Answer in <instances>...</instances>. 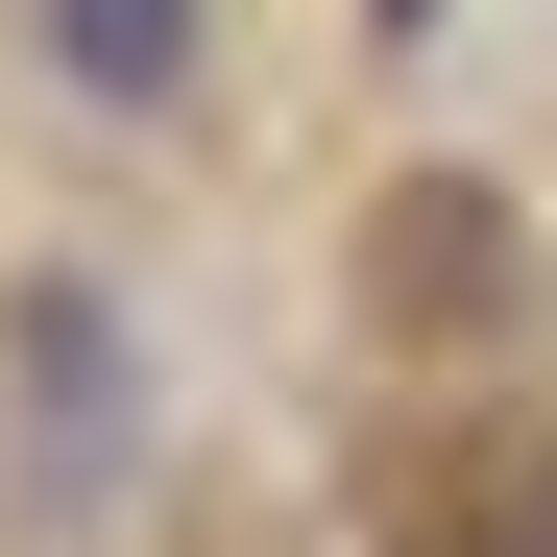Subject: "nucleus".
<instances>
[{"label": "nucleus", "instance_id": "nucleus-1", "mask_svg": "<svg viewBox=\"0 0 557 557\" xmlns=\"http://www.w3.org/2000/svg\"><path fill=\"white\" fill-rule=\"evenodd\" d=\"M363 533L388 557H557V412H412V436H363Z\"/></svg>", "mask_w": 557, "mask_h": 557}, {"label": "nucleus", "instance_id": "nucleus-2", "mask_svg": "<svg viewBox=\"0 0 557 557\" xmlns=\"http://www.w3.org/2000/svg\"><path fill=\"white\" fill-rule=\"evenodd\" d=\"M25 388H49V485H122V315L25 292Z\"/></svg>", "mask_w": 557, "mask_h": 557}, {"label": "nucleus", "instance_id": "nucleus-3", "mask_svg": "<svg viewBox=\"0 0 557 557\" xmlns=\"http://www.w3.org/2000/svg\"><path fill=\"white\" fill-rule=\"evenodd\" d=\"M49 73H73L98 122H146L170 73H195V0H49Z\"/></svg>", "mask_w": 557, "mask_h": 557}, {"label": "nucleus", "instance_id": "nucleus-4", "mask_svg": "<svg viewBox=\"0 0 557 557\" xmlns=\"http://www.w3.org/2000/svg\"><path fill=\"white\" fill-rule=\"evenodd\" d=\"M388 219H412V243H388L412 315H485V292H509V243H485V195H460V170H436V195H388Z\"/></svg>", "mask_w": 557, "mask_h": 557}]
</instances>
